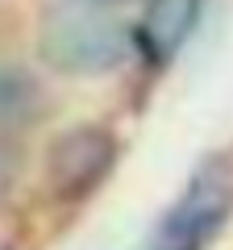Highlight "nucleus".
<instances>
[{
  "mask_svg": "<svg viewBox=\"0 0 233 250\" xmlns=\"http://www.w3.org/2000/svg\"><path fill=\"white\" fill-rule=\"evenodd\" d=\"M134 46V29L116 17L113 4L100 0H58L38 29L42 62L58 75H79V80L116 71Z\"/></svg>",
  "mask_w": 233,
  "mask_h": 250,
  "instance_id": "nucleus-1",
  "label": "nucleus"
},
{
  "mask_svg": "<svg viewBox=\"0 0 233 250\" xmlns=\"http://www.w3.org/2000/svg\"><path fill=\"white\" fill-rule=\"evenodd\" d=\"M46 108V92L29 67L0 59V134L13 138L17 129L34 125Z\"/></svg>",
  "mask_w": 233,
  "mask_h": 250,
  "instance_id": "nucleus-4",
  "label": "nucleus"
},
{
  "mask_svg": "<svg viewBox=\"0 0 233 250\" xmlns=\"http://www.w3.org/2000/svg\"><path fill=\"white\" fill-rule=\"evenodd\" d=\"M233 208V171L225 163H208L175 200L154 233L150 250H204L221 233L225 217Z\"/></svg>",
  "mask_w": 233,
  "mask_h": 250,
  "instance_id": "nucleus-2",
  "label": "nucleus"
},
{
  "mask_svg": "<svg viewBox=\"0 0 233 250\" xmlns=\"http://www.w3.org/2000/svg\"><path fill=\"white\" fill-rule=\"evenodd\" d=\"M200 17V0H150L137 25V46L150 54L154 62H167L192 38Z\"/></svg>",
  "mask_w": 233,
  "mask_h": 250,
  "instance_id": "nucleus-3",
  "label": "nucleus"
},
{
  "mask_svg": "<svg viewBox=\"0 0 233 250\" xmlns=\"http://www.w3.org/2000/svg\"><path fill=\"white\" fill-rule=\"evenodd\" d=\"M100 4H113V9H116V4H121V0H100Z\"/></svg>",
  "mask_w": 233,
  "mask_h": 250,
  "instance_id": "nucleus-7",
  "label": "nucleus"
},
{
  "mask_svg": "<svg viewBox=\"0 0 233 250\" xmlns=\"http://www.w3.org/2000/svg\"><path fill=\"white\" fill-rule=\"evenodd\" d=\"M13 175H17V146H13V138L0 134V192L13 184Z\"/></svg>",
  "mask_w": 233,
  "mask_h": 250,
  "instance_id": "nucleus-6",
  "label": "nucleus"
},
{
  "mask_svg": "<svg viewBox=\"0 0 233 250\" xmlns=\"http://www.w3.org/2000/svg\"><path fill=\"white\" fill-rule=\"evenodd\" d=\"M108 154H113V146H108L104 134L83 129V134L63 138L58 150H54V179H58V188H88L96 175H104Z\"/></svg>",
  "mask_w": 233,
  "mask_h": 250,
  "instance_id": "nucleus-5",
  "label": "nucleus"
}]
</instances>
